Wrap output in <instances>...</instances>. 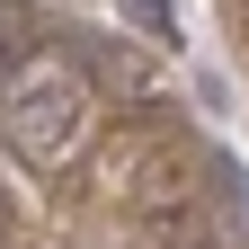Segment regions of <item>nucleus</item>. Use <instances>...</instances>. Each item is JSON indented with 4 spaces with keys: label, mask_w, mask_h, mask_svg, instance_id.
I'll return each mask as SVG.
<instances>
[{
    "label": "nucleus",
    "mask_w": 249,
    "mask_h": 249,
    "mask_svg": "<svg viewBox=\"0 0 249 249\" xmlns=\"http://www.w3.org/2000/svg\"><path fill=\"white\" fill-rule=\"evenodd\" d=\"M0 124H9V151H18V160L53 169V160H71V151H80V134H89V98H80L71 71H53V62H45V71H9Z\"/></svg>",
    "instance_id": "nucleus-1"
},
{
    "label": "nucleus",
    "mask_w": 249,
    "mask_h": 249,
    "mask_svg": "<svg viewBox=\"0 0 249 249\" xmlns=\"http://www.w3.org/2000/svg\"><path fill=\"white\" fill-rule=\"evenodd\" d=\"M124 18H134V27H142L151 45H169V36H178V18H169V0H124Z\"/></svg>",
    "instance_id": "nucleus-2"
},
{
    "label": "nucleus",
    "mask_w": 249,
    "mask_h": 249,
    "mask_svg": "<svg viewBox=\"0 0 249 249\" xmlns=\"http://www.w3.org/2000/svg\"><path fill=\"white\" fill-rule=\"evenodd\" d=\"M0 240H9V205H0Z\"/></svg>",
    "instance_id": "nucleus-3"
}]
</instances>
